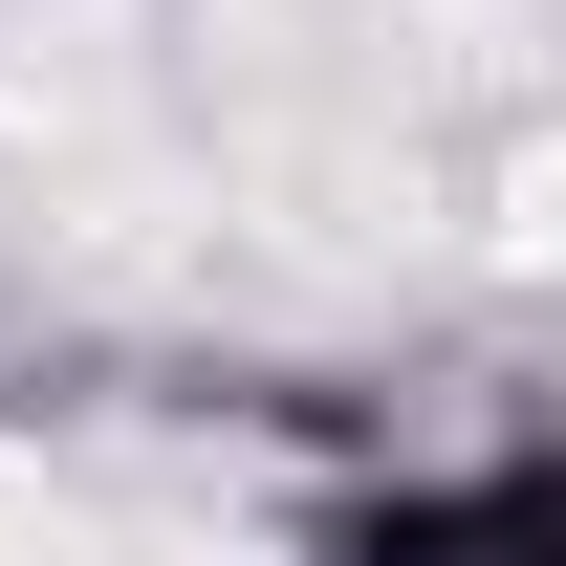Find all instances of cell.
<instances>
[{"mask_svg": "<svg viewBox=\"0 0 566 566\" xmlns=\"http://www.w3.org/2000/svg\"><path fill=\"white\" fill-rule=\"evenodd\" d=\"M0 566H109V523H87L44 458H0Z\"/></svg>", "mask_w": 566, "mask_h": 566, "instance_id": "cell-1", "label": "cell"}, {"mask_svg": "<svg viewBox=\"0 0 566 566\" xmlns=\"http://www.w3.org/2000/svg\"><path fill=\"white\" fill-rule=\"evenodd\" d=\"M480 240H501V262H566V132L501 153V218H480Z\"/></svg>", "mask_w": 566, "mask_h": 566, "instance_id": "cell-2", "label": "cell"}]
</instances>
